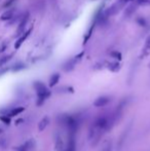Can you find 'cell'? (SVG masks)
Returning a JSON list of instances; mask_svg holds the SVG:
<instances>
[{
	"mask_svg": "<svg viewBox=\"0 0 150 151\" xmlns=\"http://www.w3.org/2000/svg\"><path fill=\"white\" fill-rule=\"evenodd\" d=\"M33 85H34V88H35V90H36V94H37L36 105L37 106L43 105V103L45 102L46 99L51 97V90H49L41 81H35L33 83Z\"/></svg>",
	"mask_w": 150,
	"mask_h": 151,
	"instance_id": "obj_1",
	"label": "cell"
},
{
	"mask_svg": "<svg viewBox=\"0 0 150 151\" xmlns=\"http://www.w3.org/2000/svg\"><path fill=\"white\" fill-rule=\"evenodd\" d=\"M82 56H83V53L79 54L78 56H76V57H74L73 59H71V60H69V61H67L66 63L64 64V66H63L64 71H66V72L72 71V70L74 69L75 65H76V63L79 61V60H80V58H81Z\"/></svg>",
	"mask_w": 150,
	"mask_h": 151,
	"instance_id": "obj_2",
	"label": "cell"
},
{
	"mask_svg": "<svg viewBox=\"0 0 150 151\" xmlns=\"http://www.w3.org/2000/svg\"><path fill=\"white\" fill-rule=\"evenodd\" d=\"M28 21H29V13H27L23 18H22L20 24H19V27H18V29H17V35L18 36H21L24 33V30H25L26 25L28 23Z\"/></svg>",
	"mask_w": 150,
	"mask_h": 151,
	"instance_id": "obj_3",
	"label": "cell"
},
{
	"mask_svg": "<svg viewBox=\"0 0 150 151\" xmlns=\"http://www.w3.org/2000/svg\"><path fill=\"white\" fill-rule=\"evenodd\" d=\"M111 101L109 97H106V96H102V97H99L97 100L94 102V106L96 107H104V106L108 105L109 102Z\"/></svg>",
	"mask_w": 150,
	"mask_h": 151,
	"instance_id": "obj_4",
	"label": "cell"
},
{
	"mask_svg": "<svg viewBox=\"0 0 150 151\" xmlns=\"http://www.w3.org/2000/svg\"><path fill=\"white\" fill-rule=\"evenodd\" d=\"M31 32H32V28H30L28 31H27V32H25V33H23L22 35L20 36V38H19L18 40H17V42L15 43V49H20L21 45H22V44L24 43V41H25L26 39H27V38L29 37V35H30Z\"/></svg>",
	"mask_w": 150,
	"mask_h": 151,
	"instance_id": "obj_5",
	"label": "cell"
},
{
	"mask_svg": "<svg viewBox=\"0 0 150 151\" xmlns=\"http://www.w3.org/2000/svg\"><path fill=\"white\" fill-rule=\"evenodd\" d=\"M15 8H10V9H7L6 11H4V13L1 15V21H9L11 20V19L13 18V15H15Z\"/></svg>",
	"mask_w": 150,
	"mask_h": 151,
	"instance_id": "obj_6",
	"label": "cell"
},
{
	"mask_svg": "<svg viewBox=\"0 0 150 151\" xmlns=\"http://www.w3.org/2000/svg\"><path fill=\"white\" fill-rule=\"evenodd\" d=\"M33 145H34L33 140H28V141L25 142L23 145H21L20 147H18L17 150L18 151H29L32 147H33Z\"/></svg>",
	"mask_w": 150,
	"mask_h": 151,
	"instance_id": "obj_7",
	"label": "cell"
},
{
	"mask_svg": "<svg viewBox=\"0 0 150 151\" xmlns=\"http://www.w3.org/2000/svg\"><path fill=\"white\" fill-rule=\"evenodd\" d=\"M49 116H44V117L40 120V122H39L38 130L40 132L43 131V130H45L46 126H49Z\"/></svg>",
	"mask_w": 150,
	"mask_h": 151,
	"instance_id": "obj_8",
	"label": "cell"
},
{
	"mask_svg": "<svg viewBox=\"0 0 150 151\" xmlns=\"http://www.w3.org/2000/svg\"><path fill=\"white\" fill-rule=\"evenodd\" d=\"M60 74L59 73H55V74H53L51 76V78H49V87H53V86H56L57 83L59 82V80H60Z\"/></svg>",
	"mask_w": 150,
	"mask_h": 151,
	"instance_id": "obj_9",
	"label": "cell"
},
{
	"mask_svg": "<svg viewBox=\"0 0 150 151\" xmlns=\"http://www.w3.org/2000/svg\"><path fill=\"white\" fill-rule=\"evenodd\" d=\"M107 68L112 72H117L120 69V64L118 62H111V63L107 64Z\"/></svg>",
	"mask_w": 150,
	"mask_h": 151,
	"instance_id": "obj_10",
	"label": "cell"
},
{
	"mask_svg": "<svg viewBox=\"0 0 150 151\" xmlns=\"http://www.w3.org/2000/svg\"><path fill=\"white\" fill-rule=\"evenodd\" d=\"M150 54V36H148L145 41V47L142 51V57H146Z\"/></svg>",
	"mask_w": 150,
	"mask_h": 151,
	"instance_id": "obj_11",
	"label": "cell"
},
{
	"mask_svg": "<svg viewBox=\"0 0 150 151\" xmlns=\"http://www.w3.org/2000/svg\"><path fill=\"white\" fill-rule=\"evenodd\" d=\"M24 110H25V108H24V107H18V108H15V109H13V110L10 111L9 116H10V117H11V116H17V115H19L20 113L23 112Z\"/></svg>",
	"mask_w": 150,
	"mask_h": 151,
	"instance_id": "obj_12",
	"label": "cell"
},
{
	"mask_svg": "<svg viewBox=\"0 0 150 151\" xmlns=\"http://www.w3.org/2000/svg\"><path fill=\"white\" fill-rule=\"evenodd\" d=\"M11 58H13V54L7 55V56H4L3 58H1V59H0V67H2L3 65H5L7 62H9Z\"/></svg>",
	"mask_w": 150,
	"mask_h": 151,
	"instance_id": "obj_13",
	"label": "cell"
},
{
	"mask_svg": "<svg viewBox=\"0 0 150 151\" xmlns=\"http://www.w3.org/2000/svg\"><path fill=\"white\" fill-rule=\"evenodd\" d=\"M96 22H95L94 24L92 25V27L89 28V32H87V37H84V40H83V44H85L87 42V40H89V38H91V36H92V33H93V31H94V28H95V25H96Z\"/></svg>",
	"mask_w": 150,
	"mask_h": 151,
	"instance_id": "obj_14",
	"label": "cell"
},
{
	"mask_svg": "<svg viewBox=\"0 0 150 151\" xmlns=\"http://www.w3.org/2000/svg\"><path fill=\"white\" fill-rule=\"evenodd\" d=\"M57 92H74V90L72 86H63L57 90Z\"/></svg>",
	"mask_w": 150,
	"mask_h": 151,
	"instance_id": "obj_15",
	"label": "cell"
},
{
	"mask_svg": "<svg viewBox=\"0 0 150 151\" xmlns=\"http://www.w3.org/2000/svg\"><path fill=\"white\" fill-rule=\"evenodd\" d=\"M26 66L23 64V63H18V64H15V66L11 68V70H13V72H18V71H21V70L25 69Z\"/></svg>",
	"mask_w": 150,
	"mask_h": 151,
	"instance_id": "obj_16",
	"label": "cell"
},
{
	"mask_svg": "<svg viewBox=\"0 0 150 151\" xmlns=\"http://www.w3.org/2000/svg\"><path fill=\"white\" fill-rule=\"evenodd\" d=\"M56 149H57V151H62V149H63V140H62L60 137H58V138H57Z\"/></svg>",
	"mask_w": 150,
	"mask_h": 151,
	"instance_id": "obj_17",
	"label": "cell"
},
{
	"mask_svg": "<svg viewBox=\"0 0 150 151\" xmlns=\"http://www.w3.org/2000/svg\"><path fill=\"white\" fill-rule=\"evenodd\" d=\"M110 56L112 57V58H114V59H116V60H118V61H120L121 60V54L120 53H118L117 51H111L110 53Z\"/></svg>",
	"mask_w": 150,
	"mask_h": 151,
	"instance_id": "obj_18",
	"label": "cell"
},
{
	"mask_svg": "<svg viewBox=\"0 0 150 151\" xmlns=\"http://www.w3.org/2000/svg\"><path fill=\"white\" fill-rule=\"evenodd\" d=\"M0 120L2 121V122H4L5 124H9L10 123V116H0Z\"/></svg>",
	"mask_w": 150,
	"mask_h": 151,
	"instance_id": "obj_19",
	"label": "cell"
},
{
	"mask_svg": "<svg viewBox=\"0 0 150 151\" xmlns=\"http://www.w3.org/2000/svg\"><path fill=\"white\" fill-rule=\"evenodd\" d=\"M137 3L139 5H150V0H137Z\"/></svg>",
	"mask_w": 150,
	"mask_h": 151,
	"instance_id": "obj_20",
	"label": "cell"
},
{
	"mask_svg": "<svg viewBox=\"0 0 150 151\" xmlns=\"http://www.w3.org/2000/svg\"><path fill=\"white\" fill-rule=\"evenodd\" d=\"M15 0H8L7 2H5L4 4H3V7H4V8H6V7H9L10 5H11V4H13V3H15Z\"/></svg>",
	"mask_w": 150,
	"mask_h": 151,
	"instance_id": "obj_21",
	"label": "cell"
},
{
	"mask_svg": "<svg viewBox=\"0 0 150 151\" xmlns=\"http://www.w3.org/2000/svg\"><path fill=\"white\" fill-rule=\"evenodd\" d=\"M103 151H111V145L110 144H108L106 147H105L104 149H103Z\"/></svg>",
	"mask_w": 150,
	"mask_h": 151,
	"instance_id": "obj_22",
	"label": "cell"
},
{
	"mask_svg": "<svg viewBox=\"0 0 150 151\" xmlns=\"http://www.w3.org/2000/svg\"><path fill=\"white\" fill-rule=\"evenodd\" d=\"M21 122H23V119H19V121H17V122H15V124L18 126L19 123H21Z\"/></svg>",
	"mask_w": 150,
	"mask_h": 151,
	"instance_id": "obj_23",
	"label": "cell"
},
{
	"mask_svg": "<svg viewBox=\"0 0 150 151\" xmlns=\"http://www.w3.org/2000/svg\"><path fill=\"white\" fill-rule=\"evenodd\" d=\"M120 1H122V2H127V1H130V0H120Z\"/></svg>",
	"mask_w": 150,
	"mask_h": 151,
	"instance_id": "obj_24",
	"label": "cell"
},
{
	"mask_svg": "<svg viewBox=\"0 0 150 151\" xmlns=\"http://www.w3.org/2000/svg\"><path fill=\"white\" fill-rule=\"evenodd\" d=\"M148 66H149V68H150V64H149V65H148Z\"/></svg>",
	"mask_w": 150,
	"mask_h": 151,
	"instance_id": "obj_25",
	"label": "cell"
}]
</instances>
